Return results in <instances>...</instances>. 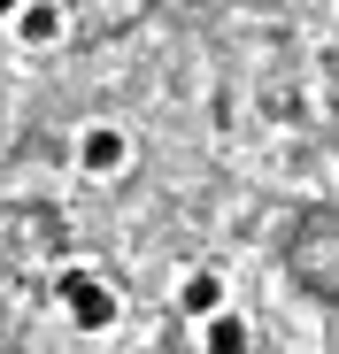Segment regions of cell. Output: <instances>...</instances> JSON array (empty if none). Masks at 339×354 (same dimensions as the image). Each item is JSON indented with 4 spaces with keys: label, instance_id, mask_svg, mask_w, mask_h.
Instances as JSON below:
<instances>
[{
    "label": "cell",
    "instance_id": "cell-1",
    "mask_svg": "<svg viewBox=\"0 0 339 354\" xmlns=\"http://www.w3.org/2000/svg\"><path fill=\"white\" fill-rule=\"evenodd\" d=\"M54 292H62V316L77 324V331H116V316H124V301H116V292H108L93 270H62V285H54Z\"/></svg>",
    "mask_w": 339,
    "mask_h": 354
},
{
    "label": "cell",
    "instance_id": "cell-2",
    "mask_svg": "<svg viewBox=\"0 0 339 354\" xmlns=\"http://www.w3.org/2000/svg\"><path fill=\"white\" fill-rule=\"evenodd\" d=\"M124 162H131V139L116 124H85L77 131V177H116Z\"/></svg>",
    "mask_w": 339,
    "mask_h": 354
},
{
    "label": "cell",
    "instance_id": "cell-3",
    "mask_svg": "<svg viewBox=\"0 0 339 354\" xmlns=\"http://www.w3.org/2000/svg\"><path fill=\"white\" fill-rule=\"evenodd\" d=\"M8 24H16V39H24L31 54H46L54 39H62V8H54V0H24V8H16Z\"/></svg>",
    "mask_w": 339,
    "mask_h": 354
},
{
    "label": "cell",
    "instance_id": "cell-4",
    "mask_svg": "<svg viewBox=\"0 0 339 354\" xmlns=\"http://www.w3.org/2000/svg\"><path fill=\"white\" fill-rule=\"evenodd\" d=\"M178 308H185L193 324L223 316V277H216V270H185V277H178Z\"/></svg>",
    "mask_w": 339,
    "mask_h": 354
},
{
    "label": "cell",
    "instance_id": "cell-5",
    "mask_svg": "<svg viewBox=\"0 0 339 354\" xmlns=\"http://www.w3.org/2000/svg\"><path fill=\"white\" fill-rule=\"evenodd\" d=\"M247 346H255V331H247V324H239L232 308L201 324V354H247Z\"/></svg>",
    "mask_w": 339,
    "mask_h": 354
},
{
    "label": "cell",
    "instance_id": "cell-6",
    "mask_svg": "<svg viewBox=\"0 0 339 354\" xmlns=\"http://www.w3.org/2000/svg\"><path fill=\"white\" fill-rule=\"evenodd\" d=\"M16 8H24V0H0V16H16Z\"/></svg>",
    "mask_w": 339,
    "mask_h": 354
}]
</instances>
